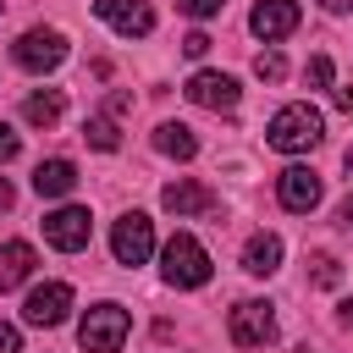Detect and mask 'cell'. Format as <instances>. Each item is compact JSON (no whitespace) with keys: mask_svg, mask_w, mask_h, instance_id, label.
<instances>
[{"mask_svg":"<svg viewBox=\"0 0 353 353\" xmlns=\"http://www.w3.org/2000/svg\"><path fill=\"white\" fill-rule=\"evenodd\" d=\"M320 138H325V116L314 105H303V99L298 105H281L270 116V127H265V143L281 149V154H309Z\"/></svg>","mask_w":353,"mask_h":353,"instance_id":"cell-1","label":"cell"},{"mask_svg":"<svg viewBox=\"0 0 353 353\" xmlns=\"http://www.w3.org/2000/svg\"><path fill=\"white\" fill-rule=\"evenodd\" d=\"M160 276H165L171 287H204V281H210V254H204V243L188 237V232H176V237L160 248Z\"/></svg>","mask_w":353,"mask_h":353,"instance_id":"cell-2","label":"cell"},{"mask_svg":"<svg viewBox=\"0 0 353 353\" xmlns=\"http://www.w3.org/2000/svg\"><path fill=\"white\" fill-rule=\"evenodd\" d=\"M127 331H132V320H127L121 303H94V309L77 320V342H83V353H121Z\"/></svg>","mask_w":353,"mask_h":353,"instance_id":"cell-3","label":"cell"},{"mask_svg":"<svg viewBox=\"0 0 353 353\" xmlns=\"http://www.w3.org/2000/svg\"><path fill=\"white\" fill-rule=\"evenodd\" d=\"M110 254H116V265H143L154 254V221L143 210H127L110 226Z\"/></svg>","mask_w":353,"mask_h":353,"instance_id":"cell-4","label":"cell"},{"mask_svg":"<svg viewBox=\"0 0 353 353\" xmlns=\"http://www.w3.org/2000/svg\"><path fill=\"white\" fill-rule=\"evenodd\" d=\"M226 331H232L237 347H265V342H276V303H265V298H243V303L232 309Z\"/></svg>","mask_w":353,"mask_h":353,"instance_id":"cell-5","label":"cell"},{"mask_svg":"<svg viewBox=\"0 0 353 353\" xmlns=\"http://www.w3.org/2000/svg\"><path fill=\"white\" fill-rule=\"evenodd\" d=\"M17 66L22 72H33V77H44V72H55L61 61H66V39L55 33V28H28L22 39H17Z\"/></svg>","mask_w":353,"mask_h":353,"instance_id":"cell-6","label":"cell"},{"mask_svg":"<svg viewBox=\"0 0 353 353\" xmlns=\"http://www.w3.org/2000/svg\"><path fill=\"white\" fill-rule=\"evenodd\" d=\"M88 237H94V215H88L83 204H61V210L44 215V243H50V248L77 254V248H88Z\"/></svg>","mask_w":353,"mask_h":353,"instance_id":"cell-7","label":"cell"},{"mask_svg":"<svg viewBox=\"0 0 353 353\" xmlns=\"http://www.w3.org/2000/svg\"><path fill=\"white\" fill-rule=\"evenodd\" d=\"M320 193H325V182H320L309 165H287V171L276 176V199H281V210H292V215H309V210L320 204Z\"/></svg>","mask_w":353,"mask_h":353,"instance_id":"cell-8","label":"cell"},{"mask_svg":"<svg viewBox=\"0 0 353 353\" xmlns=\"http://www.w3.org/2000/svg\"><path fill=\"white\" fill-rule=\"evenodd\" d=\"M160 204L182 221V215H221V199L204 188V182H193V176H176V182H165L160 188Z\"/></svg>","mask_w":353,"mask_h":353,"instance_id":"cell-9","label":"cell"},{"mask_svg":"<svg viewBox=\"0 0 353 353\" xmlns=\"http://www.w3.org/2000/svg\"><path fill=\"white\" fill-rule=\"evenodd\" d=\"M66 314H72V287H66V281H44V287H33L28 303H22V320H28V325H44V331L61 325Z\"/></svg>","mask_w":353,"mask_h":353,"instance_id":"cell-10","label":"cell"},{"mask_svg":"<svg viewBox=\"0 0 353 353\" xmlns=\"http://www.w3.org/2000/svg\"><path fill=\"white\" fill-rule=\"evenodd\" d=\"M182 94H188L193 105H204V110H237V99H243L237 77H226V72H193Z\"/></svg>","mask_w":353,"mask_h":353,"instance_id":"cell-11","label":"cell"},{"mask_svg":"<svg viewBox=\"0 0 353 353\" xmlns=\"http://www.w3.org/2000/svg\"><path fill=\"white\" fill-rule=\"evenodd\" d=\"M94 17H99L105 28H116L121 39H143V33L154 28V11H149L143 0H94Z\"/></svg>","mask_w":353,"mask_h":353,"instance_id":"cell-12","label":"cell"},{"mask_svg":"<svg viewBox=\"0 0 353 353\" xmlns=\"http://www.w3.org/2000/svg\"><path fill=\"white\" fill-rule=\"evenodd\" d=\"M248 28H254L265 44L287 39V33L298 28V0H259V6L248 11Z\"/></svg>","mask_w":353,"mask_h":353,"instance_id":"cell-13","label":"cell"},{"mask_svg":"<svg viewBox=\"0 0 353 353\" xmlns=\"http://www.w3.org/2000/svg\"><path fill=\"white\" fill-rule=\"evenodd\" d=\"M77 188V165L72 160H39V171H33V193L39 199H66Z\"/></svg>","mask_w":353,"mask_h":353,"instance_id":"cell-14","label":"cell"},{"mask_svg":"<svg viewBox=\"0 0 353 353\" xmlns=\"http://www.w3.org/2000/svg\"><path fill=\"white\" fill-rule=\"evenodd\" d=\"M243 270H248V276L281 270V237H276V232H254V237L243 243Z\"/></svg>","mask_w":353,"mask_h":353,"instance_id":"cell-15","label":"cell"},{"mask_svg":"<svg viewBox=\"0 0 353 353\" xmlns=\"http://www.w3.org/2000/svg\"><path fill=\"white\" fill-rule=\"evenodd\" d=\"M33 265H39L33 243H0V292L22 287V281L33 276Z\"/></svg>","mask_w":353,"mask_h":353,"instance_id":"cell-16","label":"cell"},{"mask_svg":"<svg viewBox=\"0 0 353 353\" xmlns=\"http://www.w3.org/2000/svg\"><path fill=\"white\" fill-rule=\"evenodd\" d=\"M154 149L171 154V160H193V154H199V138H193V127H182V121H160V127H154Z\"/></svg>","mask_w":353,"mask_h":353,"instance_id":"cell-17","label":"cell"},{"mask_svg":"<svg viewBox=\"0 0 353 353\" xmlns=\"http://www.w3.org/2000/svg\"><path fill=\"white\" fill-rule=\"evenodd\" d=\"M22 116H28L33 127H55V121L66 116V94H61V88H39V94H28Z\"/></svg>","mask_w":353,"mask_h":353,"instance_id":"cell-18","label":"cell"},{"mask_svg":"<svg viewBox=\"0 0 353 353\" xmlns=\"http://www.w3.org/2000/svg\"><path fill=\"white\" fill-rule=\"evenodd\" d=\"M83 138H88L94 149H105V154H110V149H121V132H116V116H110V110L88 116V121H83Z\"/></svg>","mask_w":353,"mask_h":353,"instance_id":"cell-19","label":"cell"},{"mask_svg":"<svg viewBox=\"0 0 353 353\" xmlns=\"http://www.w3.org/2000/svg\"><path fill=\"white\" fill-rule=\"evenodd\" d=\"M309 281H314V287H336V281H342L336 254H314V259H309Z\"/></svg>","mask_w":353,"mask_h":353,"instance_id":"cell-20","label":"cell"},{"mask_svg":"<svg viewBox=\"0 0 353 353\" xmlns=\"http://www.w3.org/2000/svg\"><path fill=\"white\" fill-rule=\"evenodd\" d=\"M254 72H259L265 83H281V77H287V61H281L276 50H259V55H254Z\"/></svg>","mask_w":353,"mask_h":353,"instance_id":"cell-21","label":"cell"},{"mask_svg":"<svg viewBox=\"0 0 353 353\" xmlns=\"http://www.w3.org/2000/svg\"><path fill=\"white\" fill-rule=\"evenodd\" d=\"M303 77H309L314 88H331V77H336V66H331V55H309V66H303Z\"/></svg>","mask_w":353,"mask_h":353,"instance_id":"cell-22","label":"cell"},{"mask_svg":"<svg viewBox=\"0 0 353 353\" xmlns=\"http://www.w3.org/2000/svg\"><path fill=\"white\" fill-rule=\"evenodd\" d=\"M176 6H182L193 22H204V17H221V6H226V0H176Z\"/></svg>","mask_w":353,"mask_h":353,"instance_id":"cell-23","label":"cell"},{"mask_svg":"<svg viewBox=\"0 0 353 353\" xmlns=\"http://www.w3.org/2000/svg\"><path fill=\"white\" fill-rule=\"evenodd\" d=\"M204 50H210V33H204V28H193V33L182 39V55H193V61H199Z\"/></svg>","mask_w":353,"mask_h":353,"instance_id":"cell-24","label":"cell"},{"mask_svg":"<svg viewBox=\"0 0 353 353\" xmlns=\"http://www.w3.org/2000/svg\"><path fill=\"white\" fill-rule=\"evenodd\" d=\"M17 149H22V138H17V132L0 121V165H6V160H17Z\"/></svg>","mask_w":353,"mask_h":353,"instance_id":"cell-25","label":"cell"},{"mask_svg":"<svg viewBox=\"0 0 353 353\" xmlns=\"http://www.w3.org/2000/svg\"><path fill=\"white\" fill-rule=\"evenodd\" d=\"M0 353H22V331L0 320Z\"/></svg>","mask_w":353,"mask_h":353,"instance_id":"cell-26","label":"cell"},{"mask_svg":"<svg viewBox=\"0 0 353 353\" xmlns=\"http://www.w3.org/2000/svg\"><path fill=\"white\" fill-rule=\"evenodd\" d=\"M11 204H17V188H11V182H6V176H0V215H6V210H11Z\"/></svg>","mask_w":353,"mask_h":353,"instance_id":"cell-27","label":"cell"},{"mask_svg":"<svg viewBox=\"0 0 353 353\" xmlns=\"http://www.w3.org/2000/svg\"><path fill=\"white\" fill-rule=\"evenodd\" d=\"M336 221H342V226H347V232H353V193H347V199H342V210H336Z\"/></svg>","mask_w":353,"mask_h":353,"instance_id":"cell-28","label":"cell"},{"mask_svg":"<svg viewBox=\"0 0 353 353\" xmlns=\"http://www.w3.org/2000/svg\"><path fill=\"white\" fill-rule=\"evenodd\" d=\"M331 99H336V110H353V88H336Z\"/></svg>","mask_w":353,"mask_h":353,"instance_id":"cell-29","label":"cell"},{"mask_svg":"<svg viewBox=\"0 0 353 353\" xmlns=\"http://www.w3.org/2000/svg\"><path fill=\"white\" fill-rule=\"evenodd\" d=\"M320 6H325V11H336V17H342V11H353V0H320Z\"/></svg>","mask_w":353,"mask_h":353,"instance_id":"cell-30","label":"cell"},{"mask_svg":"<svg viewBox=\"0 0 353 353\" xmlns=\"http://www.w3.org/2000/svg\"><path fill=\"white\" fill-rule=\"evenodd\" d=\"M342 325H353V298H342Z\"/></svg>","mask_w":353,"mask_h":353,"instance_id":"cell-31","label":"cell"},{"mask_svg":"<svg viewBox=\"0 0 353 353\" xmlns=\"http://www.w3.org/2000/svg\"><path fill=\"white\" fill-rule=\"evenodd\" d=\"M347 171H353V149H347Z\"/></svg>","mask_w":353,"mask_h":353,"instance_id":"cell-32","label":"cell"}]
</instances>
